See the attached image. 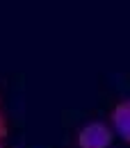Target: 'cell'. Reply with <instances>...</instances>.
<instances>
[{
    "instance_id": "1",
    "label": "cell",
    "mask_w": 130,
    "mask_h": 148,
    "mask_svg": "<svg viewBox=\"0 0 130 148\" xmlns=\"http://www.w3.org/2000/svg\"><path fill=\"white\" fill-rule=\"evenodd\" d=\"M80 148H107L112 144V132L103 123H89L78 137Z\"/></svg>"
},
{
    "instance_id": "2",
    "label": "cell",
    "mask_w": 130,
    "mask_h": 148,
    "mask_svg": "<svg viewBox=\"0 0 130 148\" xmlns=\"http://www.w3.org/2000/svg\"><path fill=\"white\" fill-rule=\"evenodd\" d=\"M112 123H114L116 134H121L126 141H130V110H128V103L119 105L116 110L112 112Z\"/></svg>"
},
{
    "instance_id": "3",
    "label": "cell",
    "mask_w": 130,
    "mask_h": 148,
    "mask_svg": "<svg viewBox=\"0 0 130 148\" xmlns=\"http://www.w3.org/2000/svg\"><path fill=\"white\" fill-rule=\"evenodd\" d=\"M128 110H130V103H128Z\"/></svg>"
},
{
    "instance_id": "4",
    "label": "cell",
    "mask_w": 130,
    "mask_h": 148,
    "mask_svg": "<svg viewBox=\"0 0 130 148\" xmlns=\"http://www.w3.org/2000/svg\"><path fill=\"white\" fill-rule=\"evenodd\" d=\"M0 148H2V144H0Z\"/></svg>"
}]
</instances>
